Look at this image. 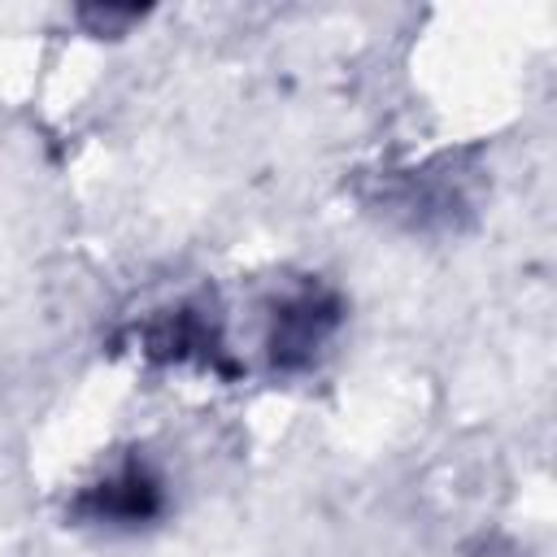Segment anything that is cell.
<instances>
[{"instance_id":"obj_1","label":"cell","mask_w":557,"mask_h":557,"mask_svg":"<svg viewBox=\"0 0 557 557\" xmlns=\"http://www.w3.org/2000/svg\"><path fill=\"white\" fill-rule=\"evenodd\" d=\"M344 322V300L326 283H300L270 305L265 357L278 374H300L318 361L326 339Z\"/></svg>"},{"instance_id":"obj_3","label":"cell","mask_w":557,"mask_h":557,"mask_svg":"<svg viewBox=\"0 0 557 557\" xmlns=\"http://www.w3.org/2000/svg\"><path fill=\"white\" fill-rule=\"evenodd\" d=\"M139 348L152 361H200V366L222 370V374L235 370L226 361L218 318H209L200 305H178V309H165L152 322H144L139 326Z\"/></svg>"},{"instance_id":"obj_4","label":"cell","mask_w":557,"mask_h":557,"mask_svg":"<svg viewBox=\"0 0 557 557\" xmlns=\"http://www.w3.org/2000/svg\"><path fill=\"white\" fill-rule=\"evenodd\" d=\"M78 17L91 22L96 30H104V26H126V22H135L139 13H135V9H83Z\"/></svg>"},{"instance_id":"obj_2","label":"cell","mask_w":557,"mask_h":557,"mask_svg":"<svg viewBox=\"0 0 557 557\" xmlns=\"http://www.w3.org/2000/svg\"><path fill=\"white\" fill-rule=\"evenodd\" d=\"M161 513H165V483L144 457H126L104 479L87 483L70 505L74 522L109 527V531H135L157 522Z\"/></svg>"}]
</instances>
